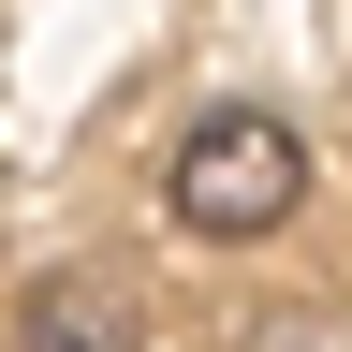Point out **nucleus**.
Returning <instances> with one entry per match:
<instances>
[{"label":"nucleus","instance_id":"1","mask_svg":"<svg viewBox=\"0 0 352 352\" xmlns=\"http://www.w3.org/2000/svg\"><path fill=\"white\" fill-rule=\"evenodd\" d=\"M176 220H191V235H279L294 220V191H308V147H294V118H264V103H220V118H191L176 132Z\"/></svg>","mask_w":352,"mask_h":352},{"label":"nucleus","instance_id":"2","mask_svg":"<svg viewBox=\"0 0 352 352\" xmlns=\"http://www.w3.org/2000/svg\"><path fill=\"white\" fill-rule=\"evenodd\" d=\"M15 323H30V338H132V308H118V294H88V279H44Z\"/></svg>","mask_w":352,"mask_h":352}]
</instances>
